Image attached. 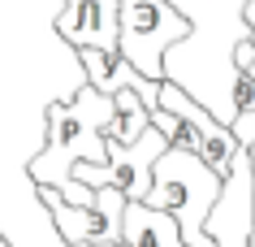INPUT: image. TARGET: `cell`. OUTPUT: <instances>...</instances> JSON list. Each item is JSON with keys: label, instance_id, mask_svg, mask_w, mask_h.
I'll return each instance as SVG.
<instances>
[{"label": "cell", "instance_id": "6da1fadb", "mask_svg": "<svg viewBox=\"0 0 255 247\" xmlns=\"http://www.w3.org/2000/svg\"><path fill=\"white\" fill-rule=\"evenodd\" d=\"M190 22V35L164 56V82L186 91L221 126H234L242 109H255V82L238 69V48L251 39V0H169Z\"/></svg>", "mask_w": 255, "mask_h": 247}, {"label": "cell", "instance_id": "7a4b0ae2", "mask_svg": "<svg viewBox=\"0 0 255 247\" xmlns=\"http://www.w3.org/2000/svg\"><path fill=\"white\" fill-rule=\"evenodd\" d=\"M117 117V104L91 87L74 91V100H52L43 109V148L30 156V182L35 191H65L78 165L108 161V126Z\"/></svg>", "mask_w": 255, "mask_h": 247}, {"label": "cell", "instance_id": "3957f363", "mask_svg": "<svg viewBox=\"0 0 255 247\" xmlns=\"http://www.w3.org/2000/svg\"><path fill=\"white\" fill-rule=\"evenodd\" d=\"M221 182L225 178H216L195 152L169 143V152L151 169V195L143 204L156 208V213H169L177 221V234H182L186 247H216L203 234V226H208L212 204L221 200Z\"/></svg>", "mask_w": 255, "mask_h": 247}, {"label": "cell", "instance_id": "277c9868", "mask_svg": "<svg viewBox=\"0 0 255 247\" xmlns=\"http://www.w3.org/2000/svg\"><path fill=\"white\" fill-rule=\"evenodd\" d=\"M117 4H121L117 56L147 82H164V56L190 35V22L169 0H117Z\"/></svg>", "mask_w": 255, "mask_h": 247}, {"label": "cell", "instance_id": "5b68a950", "mask_svg": "<svg viewBox=\"0 0 255 247\" xmlns=\"http://www.w3.org/2000/svg\"><path fill=\"white\" fill-rule=\"evenodd\" d=\"M164 152H169V139H164L156 126H147L143 139L130 143V148H121V143L108 139V161L104 165H78L69 182H78V187H87V191L113 187V191H121L130 204H143V200L151 195V169H156V161H160Z\"/></svg>", "mask_w": 255, "mask_h": 247}, {"label": "cell", "instance_id": "8992f818", "mask_svg": "<svg viewBox=\"0 0 255 247\" xmlns=\"http://www.w3.org/2000/svg\"><path fill=\"white\" fill-rule=\"evenodd\" d=\"M56 35L74 52L117 56L121 4L117 0H61V9H56Z\"/></svg>", "mask_w": 255, "mask_h": 247}, {"label": "cell", "instance_id": "52a82bcc", "mask_svg": "<svg viewBox=\"0 0 255 247\" xmlns=\"http://www.w3.org/2000/svg\"><path fill=\"white\" fill-rule=\"evenodd\" d=\"M121 247H186V243H182L177 221L169 213H156L147 204H126Z\"/></svg>", "mask_w": 255, "mask_h": 247}, {"label": "cell", "instance_id": "ba28073f", "mask_svg": "<svg viewBox=\"0 0 255 247\" xmlns=\"http://www.w3.org/2000/svg\"><path fill=\"white\" fill-rule=\"evenodd\" d=\"M113 104H117V117H113V126H108V139H113V143H121V148H130V143H138V139H143V130L151 126V109L134 96V91L113 96Z\"/></svg>", "mask_w": 255, "mask_h": 247}, {"label": "cell", "instance_id": "9c48e42d", "mask_svg": "<svg viewBox=\"0 0 255 247\" xmlns=\"http://www.w3.org/2000/svg\"><path fill=\"white\" fill-rule=\"evenodd\" d=\"M234 61H238V69L255 82V43H251V39L238 48V56H234ZM247 156H251V174H255V148H247Z\"/></svg>", "mask_w": 255, "mask_h": 247}, {"label": "cell", "instance_id": "30bf717a", "mask_svg": "<svg viewBox=\"0 0 255 247\" xmlns=\"http://www.w3.org/2000/svg\"><path fill=\"white\" fill-rule=\"evenodd\" d=\"M247 26H251V35H255V0L247 4Z\"/></svg>", "mask_w": 255, "mask_h": 247}, {"label": "cell", "instance_id": "8fae6325", "mask_svg": "<svg viewBox=\"0 0 255 247\" xmlns=\"http://www.w3.org/2000/svg\"><path fill=\"white\" fill-rule=\"evenodd\" d=\"M247 247H255V234H251V243H247Z\"/></svg>", "mask_w": 255, "mask_h": 247}, {"label": "cell", "instance_id": "7c38bea8", "mask_svg": "<svg viewBox=\"0 0 255 247\" xmlns=\"http://www.w3.org/2000/svg\"><path fill=\"white\" fill-rule=\"evenodd\" d=\"M251 43H255V35H251Z\"/></svg>", "mask_w": 255, "mask_h": 247}]
</instances>
